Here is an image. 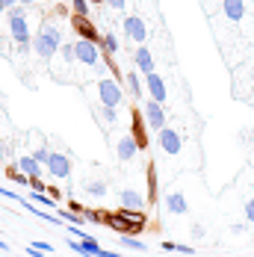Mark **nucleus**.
I'll use <instances>...</instances> for the list:
<instances>
[{"label": "nucleus", "instance_id": "nucleus-1", "mask_svg": "<svg viewBox=\"0 0 254 257\" xmlns=\"http://www.w3.org/2000/svg\"><path fill=\"white\" fill-rule=\"evenodd\" d=\"M103 225H109L112 231L118 233H136L145 228V213L142 210H127V207H121L118 213H106L103 210Z\"/></svg>", "mask_w": 254, "mask_h": 257}, {"label": "nucleus", "instance_id": "nucleus-2", "mask_svg": "<svg viewBox=\"0 0 254 257\" xmlns=\"http://www.w3.org/2000/svg\"><path fill=\"white\" fill-rule=\"evenodd\" d=\"M59 45H62V33H59L56 24H45L39 30V36L33 39V51H36L39 59H51L53 53L59 51Z\"/></svg>", "mask_w": 254, "mask_h": 257}, {"label": "nucleus", "instance_id": "nucleus-3", "mask_svg": "<svg viewBox=\"0 0 254 257\" xmlns=\"http://www.w3.org/2000/svg\"><path fill=\"white\" fill-rule=\"evenodd\" d=\"M9 36L15 39V45H30V42H33L24 6H12V9H9Z\"/></svg>", "mask_w": 254, "mask_h": 257}, {"label": "nucleus", "instance_id": "nucleus-4", "mask_svg": "<svg viewBox=\"0 0 254 257\" xmlns=\"http://www.w3.org/2000/svg\"><path fill=\"white\" fill-rule=\"evenodd\" d=\"M74 53H77V62H83V65H92V68L101 65V45L98 42L80 39V42H74Z\"/></svg>", "mask_w": 254, "mask_h": 257}, {"label": "nucleus", "instance_id": "nucleus-5", "mask_svg": "<svg viewBox=\"0 0 254 257\" xmlns=\"http://www.w3.org/2000/svg\"><path fill=\"white\" fill-rule=\"evenodd\" d=\"M98 95H101V103H103V106H118V103L124 101V92H121V86H118L115 80H109V77H101V80H98Z\"/></svg>", "mask_w": 254, "mask_h": 257}, {"label": "nucleus", "instance_id": "nucleus-6", "mask_svg": "<svg viewBox=\"0 0 254 257\" xmlns=\"http://www.w3.org/2000/svg\"><path fill=\"white\" fill-rule=\"evenodd\" d=\"M121 27H124V36L130 42H136V45H142L148 39V27H145V21L139 15H127L124 21H121Z\"/></svg>", "mask_w": 254, "mask_h": 257}, {"label": "nucleus", "instance_id": "nucleus-7", "mask_svg": "<svg viewBox=\"0 0 254 257\" xmlns=\"http://www.w3.org/2000/svg\"><path fill=\"white\" fill-rule=\"evenodd\" d=\"M157 142H160V148H163L166 154H180V148H183L180 133H178V130H172V127L157 130Z\"/></svg>", "mask_w": 254, "mask_h": 257}, {"label": "nucleus", "instance_id": "nucleus-8", "mask_svg": "<svg viewBox=\"0 0 254 257\" xmlns=\"http://www.w3.org/2000/svg\"><path fill=\"white\" fill-rule=\"evenodd\" d=\"M142 115H145V121H148V127H151V130H163V127H166V112H163V103L148 101V103H145V109H142Z\"/></svg>", "mask_w": 254, "mask_h": 257}, {"label": "nucleus", "instance_id": "nucleus-9", "mask_svg": "<svg viewBox=\"0 0 254 257\" xmlns=\"http://www.w3.org/2000/svg\"><path fill=\"white\" fill-rule=\"evenodd\" d=\"M136 151H139V142H136L133 133H130V136H121V139L115 142V154H118L121 163H130V160L136 157Z\"/></svg>", "mask_w": 254, "mask_h": 257}, {"label": "nucleus", "instance_id": "nucleus-10", "mask_svg": "<svg viewBox=\"0 0 254 257\" xmlns=\"http://www.w3.org/2000/svg\"><path fill=\"white\" fill-rule=\"evenodd\" d=\"M45 166H48V172H51L56 180H65V178H68V172H71V166H68V157H65V154H51Z\"/></svg>", "mask_w": 254, "mask_h": 257}, {"label": "nucleus", "instance_id": "nucleus-11", "mask_svg": "<svg viewBox=\"0 0 254 257\" xmlns=\"http://www.w3.org/2000/svg\"><path fill=\"white\" fill-rule=\"evenodd\" d=\"M145 89H148V95H151V101L163 103L169 95H166V83H163V77L154 71V74H145Z\"/></svg>", "mask_w": 254, "mask_h": 257}, {"label": "nucleus", "instance_id": "nucleus-12", "mask_svg": "<svg viewBox=\"0 0 254 257\" xmlns=\"http://www.w3.org/2000/svg\"><path fill=\"white\" fill-rule=\"evenodd\" d=\"M74 30L80 33V39H89V42H98V45H101L103 36H98V30H95V24H92L89 18H83V15H74Z\"/></svg>", "mask_w": 254, "mask_h": 257}, {"label": "nucleus", "instance_id": "nucleus-13", "mask_svg": "<svg viewBox=\"0 0 254 257\" xmlns=\"http://www.w3.org/2000/svg\"><path fill=\"white\" fill-rule=\"evenodd\" d=\"M133 65H136V71H142V74H154V71H157V68H154V56H151L148 48H136Z\"/></svg>", "mask_w": 254, "mask_h": 257}, {"label": "nucleus", "instance_id": "nucleus-14", "mask_svg": "<svg viewBox=\"0 0 254 257\" xmlns=\"http://www.w3.org/2000/svg\"><path fill=\"white\" fill-rule=\"evenodd\" d=\"M222 12L230 21H242L245 18V0H222Z\"/></svg>", "mask_w": 254, "mask_h": 257}, {"label": "nucleus", "instance_id": "nucleus-15", "mask_svg": "<svg viewBox=\"0 0 254 257\" xmlns=\"http://www.w3.org/2000/svg\"><path fill=\"white\" fill-rule=\"evenodd\" d=\"M118 198H121V207H127V210H145V198L136 189H121Z\"/></svg>", "mask_w": 254, "mask_h": 257}, {"label": "nucleus", "instance_id": "nucleus-16", "mask_svg": "<svg viewBox=\"0 0 254 257\" xmlns=\"http://www.w3.org/2000/svg\"><path fill=\"white\" fill-rule=\"evenodd\" d=\"M18 169H21L24 175H30V178H39V175H42V163H39L33 154L21 157V160H18Z\"/></svg>", "mask_w": 254, "mask_h": 257}, {"label": "nucleus", "instance_id": "nucleus-17", "mask_svg": "<svg viewBox=\"0 0 254 257\" xmlns=\"http://www.w3.org/2000/svg\"><path fill=\"white\" fill-rule=\"evenodd\" d=\"M166 207H169V213H175V216H183L189 207H186V198L180 195V192H172L169 198H166Z\"/></svg>", "mask_w": 254, "mask_h": 257}, {"label": "nucleus", "instance_id": "nucleus-18", "mask_svg": "<svg viewBox=\"0 0 254 257\" xmlns=\"http://www.w3.org/2000/svg\"><path fill=\"white\" fill-rule=\"evenodd\" d=\"M101 51L106 53V56H112V53H118V36L112 33V30H106L101 39Z\"/></svg>", "mask_w": 254, "mask_h": 257}, {"label": "nucleus", "instance_id": "nucleus-19", "mask_svg": "<svg viewBox=\"0 0 254 257\" xmlns=\"http://www.w3.org/2000/svg\"><path fill=\"white\" fill-rule=\"evenodd\" d=\"M127 86H130V92H133V98H139L142 95V80L136 71H127Z\"/></svg>", "mask_w": 254, "mask_h": 257}, {"label": "nucleus", "instance_id": "nucleus-20", "mask_svg": "<svg viewBox=\"0 0 254 257\" xmlns=\"http://www.w3.org/2000/svg\"><path fill=\"white\" fill-rule=\"evenodd\" d=\"M86 192L95 195V198H103L106 195V183L103 180H92V183H86Z\"/></svg>", "mask_w": 254, "mask_h": 257}, {"label": "nucleus", "instance_id": "nucleus-21", "mask_svg": "<svg viewBox=\"0 0 254 257\" xmlns=\"http://www.w3.org/2000/svg\"><path fill=\"white\" fill-rule=\"evenodd\" d=\"M121 242H124L127 248H133V251H145V242H142V239H136L133 233H124V236H121Z\"/></svg>", "mask_w": 254, "mask_h": 257}, {"label": "nucleus", "instance_id": "nucleus-22", "mask_svg": "<svg viewBox=\"0 0 254 257\" xmlns=\"http://www.w3.org/2000/svg\"><path fill=\"white\" fill-rule=\"evenodd\" d=\"M30 198H33L36 204H45V207H53V204H56L48 192H39V189H33V192H30Z\"/></svg>", "mask_w": 254, "mask_h": 257}, {"label": "nucleus", "instance_id": "nucleus-23", "mask_svg": "<svg viewBox=\"0 0 254 257\" xmlns=\"http://www.w3.org/2000/svg\"><path fill=\"white\" fill-rule=\"evenodd\" d=\"M71 9H74V15L89 18V0H71Z\"/></svg>", "mask_w": 254, "mask_h": 257}, {"label": "nucleus", "instance_id": "nucleus-24", "mask_svg": "<svg viewBox=\"0 0 254 257\" xmlns=\"http://www.w3.org/2000/svg\"><path fill=\"white\" fill-rule=\"evenodd\" d=\"M101 115H103V121H106L109 127H112V124L118 121V115H115V106H103V109H101Z\"/></svg>", "mask_w": 254, "mask_h": 257}, {"label": "nucleus", "instance_id": "nucleus-25", "mask_svg": "<svg viewBox=\"0 0 254 257\" xmlns=\"http://www.w3.org/2000/svg\"><path fill=\"white\" fill-rule=\"evenodd\" d=\"M59 51H62V59H65V62H74V59H77V53H74V45H62Z\"/></svg>", "mask_w": 254, "mask_h": 257}, {"label": "nucleus", "instance_id": "nucleus-26", "mask_svg": "<svg viewBox=\"0 0 254 257\" xmlns=\"http://www.w3.org/2000/svg\"><path fill=\"white\" fill-rule=\"evenodd\" d=\"M83 216L89 222H103V210H83Z\"/></svg>", "mask_w": 254, "mask_h": 257}, {"label": "nucleus", "instance_id": "nucleus-27", "mask_svg": "<svg viewBox=\"0 0 254 257\" xmlns=\"http://www.w3.org/2000/svg\"><path fill=\"white\" fill-rule=\"evenodd\" d=\"M33 157L45 166V163H48V157H51V151H48V148H36V151H33Z\"/></svg>", "mask_w": 254, "mask_h": 257}, {"label": "nucleus", "instance_id": "nucleus-28", "mask_svg": "<svg viewBox=\"0 0 254 257\" xmlns=\"http://www.w3.org/2000/svg\"><path fill=\"white\" fill-rule=\"evenodd\" d=\"M245 219L254 225V198H251V201H245Z\"/></svg>", "mask_w": 254, "mask_h": 257}, {"label": "nucleus", "instance_id": "nucleus-29", "mask_svg": "<svg viewBox=\"0 0 254 257\" xmlns=\"http://www.w3.org/2000/svg\"><path fill=\"white\" fill-rule=\"evenodd\" d=\"M106 3H109L112 9H118V12H121V9H124V6H127V0H106Z\"/></svg>", "mask_w": 254, "mask_h": 257}, {"label": "nucleus", "instance_id": "nucleus-30", "mask_svg": "<svg viewBox=\"0 0 254 257\" xmlns=\"http://www.w3.org/2000/svg\"><path fill=\"white\" fill-rule=\"evenodd\" d=\"M192 236H198V239H204V225H192Z\"/></svg>", "mask_w": 254, "mask_h": 257}, {"label": "nucleus", "instance_id": "nucleus-31", "mask_svg": "<svg viewBox=\"0 0 254 257\" xmlns=\"http://www.w3.org/2000/svg\"><path fill=\"white\" fill-rule=\"evenodd\" d=\"M163 248H166V251H175V248H178V242H172V239H166V242H163Z\"/></svg>", "mask_w": 254, "mask_h": 257}, {"label": "nucleus", "instance_id": "nucleus-32", "mask_svg": "<svg viewBox=\"0 0 254 257\" xmlns=\"http://www.w3.org/2000/svg\"><path fill=\"white\" fill-rule=\"evenodd\" d=\"M98 257H124V254H115V251H106V248H101V254Z\"/></svg>", "mask_w": 254, "mask_h": 257}, {"label": "nucleus", "instance_id": "nucleus-33", "mask_svg": "<svg viewBox=\"0 0 254 257\" xmlns=\"http://www.w3.org/2000/svg\"><path fill=\"white\" fill-rule=\"evenodd\" d=\"M18 3H21V0H3V6H6V9H12V6H18Z\"/></svg>", "mask_w": 254, "mask_h": 257}, {"label": "nucleus", "instance_id": "nucleus-34", "mask_svg": "<svg viewBox=\"0 0 254 257\" xmlns=\"http://www.w3.org/2000/svg\"><path fill=\"white\" fill-rule=\"evenodd\" d=\"M3 9H6V6H3V0H0V15H3Z\"/></svg>", "mask_w": 254, "mask_h": 257}, {"label": "nucleus", "instance_id": "nucleus-35", "mask_svg": "<svg viewBox=\"0 0 254 257\" xmlns=\"http://www.w3.org/2000/svg\"><path fill=\"white\" fill-rule=\"evenodd\" d=\"M21 3H27V6H30V3H36V0H21Z\"/></svg>", "mask_w": 254, "mask_h": 257}, {"label": "nucleus", "instance_id": "nucleus-36", "mask_svg": "<svg viewBox=\"0 0 254 257\" xmlns=\"http://www.w3.org/2000/svg\"><path fill=\"white\" fill-rule=\"evenodd\" d=\"M89 3H106V0H89Z\"/></svg>", "mask_w": 254, "mask_h": 257}, {"label": "nucleus", "instance_id": "nucleus-37", "mask_svg": "<svg viewBox=\"0 0 254 257\" xmlns=\"http://www.w3.org/2000/svg\"><path fill=\"white\" fill-rule=\"evenodd\" d=\"M0 151H3V139H0Z\"/></svg>", "mask_w": 254, "mask_h": 257}]
</instances>
